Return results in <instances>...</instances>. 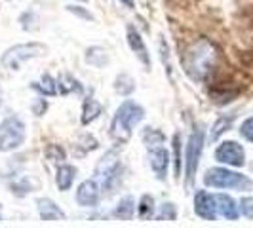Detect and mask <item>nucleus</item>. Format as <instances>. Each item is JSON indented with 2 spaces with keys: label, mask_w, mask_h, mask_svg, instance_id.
<instances>
[{
  "label": "nucleus",
  "mask_w": 253,
  "mask_h": 228,
  "mask_svg": "<svg viewBox=\"0 0 253 228\" xmlns=\"http://www.w3.org/2000/svg\"><path fill=\"white\" fill-rule=\"evenodd\" d=\"M217 57L219 53H217L215 44L210 42L208 38H198L181 53V65L185 75L192 82H204L215 69Z\"/></svg>",
  "instance_id": "nucleus-1"
},
{
  "label": "nucleus",
  "mask_w": 253,
  "mask_h": 228,
  "mask_svg": "<svg viewBox=\"0 0 253 228\" xmlns=\"http://www.w3.org/2000/svg\"><path fill=\"white\" fill-rule=\"evenodd\" d=\"M145 118V109L141 107L139 103L131 101V99H126L122 103L116 113L113 116V122H111V137H113L116 143H127L133 129L137 124L143 122Z\"/></svg>",
  "instance_id": "nucleus-2"
},
{
  "label": "nucleus",
  "mask_w": 253,
  "mask_h": 228,
  "mask_svg": "<svg viewBox=\"0 0 253 228\" xmlns=\"http://www.w3.org/2000/svg\"><path fill=\"white\" fill-rule=\"evenodd\" d=\"M48 53V46L40 44V42H29V44H17L13 48H8V50L2 53L0 57V63L4 69L8 71H19L21 65L25 61H31V59H37V57H42Z\"/></svg>",
  "instance_id": "nucleus-3"
},
{
  "label": "nucleus",
  "mask_w": 253,
  "mask_h": 228,
  "mask_svg": "<svg viewBox=\"0 0 253 228\" xmlns=\"http://www.w3.org/2000/svg\"><path fill=\"white\" fill-rule=\"evenodd\" d=\"M204 185L211 189H234V190H250L253 183L246 175L238 171H232L227 167H211L204 175Z\"/></svg>",
  "instance_id": "nucleus-4"
},
{
  "label": "nucleus",
  "mask_w": 253,
  "mask_h": 228,
  "mask_svg": "<svg viewBox=\"0 0 253 228\" xmlns=\"http://www.w3.org/2000/svg\"><path fill=\"white\" fill-rule=\"evenodd\" d=\"M122 173V162L116 151H109L101 156V160L95 165V181L101 183V187L109 192H113L118 179Z\"/></svg>",
  "instance_id": "nucleus-5"
},
{
  "label": "nucleus",
  "mask_w": 253,
  "mask_h": 228,
  "mask_svg": "<svg viewBox=\"0 0 253 228\" xmlns=\"http://www.w3.org/2000/svg\"><path fill=\"white\" fill-rule=\"evenodd\" d=\"M25 124L19 116H8L0 122V152L19 149L25 143Z\"/></svg>",
  "instance_id": "nucleus-6"
},
{
  "label": "nucleus",
  "mask_w": 253,
  "mask_h": 228,
  "mask_svg": "<svg viewBox=\"0 0 253 228\" xmlns=\"http://www.w3.org/2000/svg\"><path fill=\"white\" fill-rule=\"evenodd\" d=\"M204 151V129L202 126H194L192 133L187 143V154H185V173H187V185L194 179V173L198 169L200 158Z\"/></svg>",
  "instance_id": "nucleus-7"
},
{
  "label": "nucleus",
  "mask_w": 253,
  "mask_h": 228,
  "mask_svg": "<svg viewBox=\"0 0 253 228\" xmlns=\"http://www.w3.org/2000/svg\"><path fill=\"white\" fill-rule=\"evenodd\" d=\"M215 160L219 164H227L232 167H242L246 164L244 147L236 141H223L215 149Z\"/></svg>",
  "instance_id": "nucleus-8"
},
{
  "label": "nucleus",
  "mask_w": 253,
  "mask_h": 228,
  "mask_svg": "<svg viewBox=\"0 0 253 228\" xmlns=\"http://www.w3.org/2000/svg\"><path fill=\"white\" fill-rule=\"evenodd\" d=\"M194 213L204 221H215L219 215L215 196L210 194L208 190H198L194 194Z\"/></svg>",
  "instance_id": "nucleus-9"
},
{
  "label": "nucleus",
  "mask_w": 253,
  "mask_h": 228,
  "mask_svg": "<svg viewBox=\"0 0 253 228\" xmlns=\"http://www.w3.org/2000/svg\"><path fill=\"white\" fill-rule=\"evenodd\" d=\"M75 198L80 207H95L101 198V187L97 185L95 179H88V181L80 183V187L76 189Z\"/></svg>",
  "instance_id": "nucleus-10"
},
{
  "label": "nucleus",
  "mask_w": 253,
  "mask_h": 228,
  "mask_svg": "<svg viewBox=\"0 0 253 228\" xmlns=\"http://www.w3.org/2000/svg\"><path fill=\"white\" fill-rule=\"evenodd\" d=\"M126 38H127V44H129L131 51L135 53V57L143 63V67H145L147 71H151V53H149L147 46H145V40H143L141 35L137 33V29L131 25L127 27Z\"/></svg>",
  "instance_id": "nucleus-11"
},
{
  "label": "nucleus",
  "mask_w": 253,
  "mask_h": 228,
  "mask_svg": "<svg viewBox=\"0 0 253 228\" xmlns=\"http://www.w3.org/2000/svg\"><path fill=\"white\" fill-rule=\"evenodd\" d=\"M149 164H151V169L154 171V175L164 181L166 173H168V165H169V152L166 151L164 147H152L149 151Z\"/></svg>",
  "instance_id": "nucleus-12"
},
{
  "label": "nucleus",
  "mask_w": 253,
  "mask_h": 228,
  "mask_svg": "<svg viewBox=\"0 0 253 228\" xmlns=\"http://www.w3.org/2000/svg\"><path fill=\"white\" fill-rule=\"evenodd\" d=\"M37 207H38V215L42 221H65L67 215H65V211L57 205V203H53L50 198H40L37 202Z\"/></svg>",
  "instance_id": "nucleus-13"
},
{
  "label": "nucleus",
  "mask_w": 253,
  "mask_h": 228,
  "mask_svg": "<svg viewBox=\"0 0 253 228\" xmlns=\"http://www.w3.org/2000/svg\"><path fill=\"white\" fill-rule=\"evenodd\" d=\"M217 202V211L219 215L228 219V221H236L240 217V205H236V202L227 196V194H217L215 196Z\"/></svg>",
  "instance_id": "nucleus-14"
},
{
  "label": "nucleus",
  "mask_w": 253,
  "mask_h": 228,
  "mask_svg": "<svg viewBox=\"0 0 253 228\" xmlns=\"http://www.w3.org/2000/svg\"><path fill=\"white\" fill-rule=\"evenodd\" d=\"M103 113V105L93 95H88L86 99H84V105H82V124L84 126H88L91 122H95Z\"/></svg>",
  "instance_id": "nucleus-15"
},
{
  "label": "nucleus",
  "mask_w": 253,
  "mask_h": 228,
  "mask_svg": "<svg viewBox=\"0 0 253 228\" xmlns=\"http://www.w3.org/2000/svg\"><path fill=\"white\" fill-rule=\"evenodd\" d=\"M75 179H76V167H73V165L69 164H59L57 173H55V185H57V189L61 190V192L71 190Z\"/></svg>",
  "instance_id": "nucleus-16"
},
{
  "label": "nucleus",
  "mask_w": 253,
  "mask_h": 228,
  "mask_svg": "<svg viewBox=\"0 0 253 228\" xmlns=\"http://www.w3.org/2000/svg\"><path fill=\"white\" fill-rule=\"evenodd\" d=\"M57 93L69 95V93H82V84L69 73H61L57 76Z\"/></svg>",
  "instance_id": "nucleus-17"
},
{
  "label": "nucleus",
  "mask_w": 253,
  "mask_h": 228,
  "mask_svg": "<svg viewBox=\"0 0 253 228\" xmlns=\"http://www.w3.org/2000/svg\"><path fill=\"white\" fill-rule=\"evenodd\" d=\"M135 200L131 198V196H126V198H122L120 202L116 203V207H114L113 215L116 219H120V221H129V219H133L135 215Z\"/></svg>",
  "instance_id": "nucleus-18"
},
{
  "label": "nucleus",
  "mask_w": 253,
  "mask_h": 228,
  "mask_svg": "<svg viewBox=\"0 0 253 228\" xmlns=\"http://www.w3.org/2000/svg\"><path fill=\"white\" fill-rule=\"evenodd\" d=\"M86 63L89 65V67H95V69H101V67H105V65L109 63V53H107V50L105 48H101V46H91V48H88L86 50Z\"/></svg>",
  "instance_id": "nucleus-19"
},
{
  "label": "nucleus",
  "mask_w": 253,
  "mask_h": 228,
  "mask_svg": "<svg viewBox=\"0 0 253 228\" xmlns=\"http://www.w3.org/2000/svg\"><path fill=\"white\" fill-rule=\"evenodd\" d=\"M133 89H135V80L127 73H120V75L116 76V80H114V91L116 93L127 97V95L133 93Z\"/></svg>",
  "instance_id": "nucleus-20"
},
{
  "label": "nucleus",
  "mask_w": 253,
  "mask_h": 228,
  "mask_svg": "<svg viewBox=\"0 0 253 228\" xmlns=\"http://www.w3.org/2000/svg\"><path fill=\"white\" fill-rule=\"evenodd\" d=\"M141 139H143V143H145L149 149H152V147H160V145L166 141V135L160 131V129L149 126V127H145V129H143Z\"/></svg>",
  "instance_id": "nucleus-21"
},
{
  "label": "nucleus",
  "mask_w": 253,
  "mask_h": 228,
  "mask_svg": "<svg viewBox=\"0 0 253 228\" xmlns=\"http://www.w3.org/2000/svg\"><path fill=\"white\" fill-rule=\"evenodd\" d=\"M137 217L141 221H149L154 217V198L151 194H143L137 203Z\"/></svg>",
  "instance_id": "nucleus-22"
},
{
  "label": "nucleus",
  "mask_w": 253,
  "mask_h": 228,
  "mask_svg": "<svg viewBox=\"0 0 253 228\" xmlns=\"http://www.w3.org/2000/svg\"><path fill=\"white\" fill-rule=\"evenodd\" d=\"M232 122H234V114H228V116H221L219 120H217L215 124L211 126V131H210V141H217L225 131L230 129L232 126Z\"/></svg>",
  "instance_id": "nucleus-23"
},
{
  "label": "nucleus",
  "mask_w": 253,
  "mask_h": 228,
  "mask_svg": "<svg viewBox=\"0 0 253 228\" xmlns=\"http://www.w3.org/2000/svg\"><path fill=\"white\" fill-rule=\"evenodd\" d=\"M35 89H38L40 93H44V95H55L57 93V80H53L50 75H42V80H40V84L35 82Z\"/></svg>",
  "instance_id": "nucleus-24"
},
{
  "label": "nucleus",
  "mask_w": 253,
  "mask_h": 228,
  "mask_svg": "<svg viewBox=\"0 0 253 228\" xmlns=\"http://www.w3.org/2000/svg\"><path fill=\"white\" fill-rule=\"evenodd\" d=\"M44 154H46V158H48L50 162H53V164H57V165L63 164L65 158H67L63 147H59V145H48Z\"/></svg>",
  "instance_id": "nucleus-25"
},
{
  "label": "nucleus",
  "mask_w": 253,
  "mask_h": 228,
  "mask_svg": "<svg viewBox=\"0 0 253 228\" xmlns=\"http://www.w3.org/2000/svg\"><path fill=\"white\" fill-rule=\"evenodd\" d=\"M181 135L175 133L173 135V165H175V179H181V167H183V160H181Z\"/></svg>",
  "instance_id": "nucleus-26"
},
{
  "label": "nucleus",
  "mask_w": 253,
  "mask_h": 228,
  "mask_svg": "<svg viewBox=\"0 0 253 228\" xmlns=\"http://www.w3.org/2000/svg\"><path fill=\"white\" fill-rule=\"evenodd\" d=\"M175 217H177L175 205L171 202H168V203H162V207H160V211L156 215V221H175Z\"/></svg>",
  "instance_id": "nucleus-27"
},
{
  "label": "nucleus",
  "mask_w": 253,
  "mask_h": 228,
  "mask_svg": "<svg viewBox=\"0 0 253 228\" xmlns=\"http://www.w3.org/2000/svg\"><path fill=\"white\" fill-rule=\"evenodd\" d=\"M78 145L84 149V152H91V151H95V149L99 147L97 139H95L93 135H89V133H84V135L80 137V141H78Z\"/></svg>",
  "instance_id": "nucleus-28"
},
{
  "label": "nucleus",
  "mask_w": 253,
  "mask_h": 228,
  "mask_svg": "<svg viewBox=\"0 0 253 228\" xmlns=\"http://www.w3.org/2000/svg\"><path fill=\"white\" fill-rule=\"evenodd\" d=\"M158 48H160V55H162V63H164L166 71H168V75L171 76V65H169V51H168V44H166V40L162 37H160V40H158Z\"/></svg>",
  "instance_id": "nucleus-29"
},
{
  "label": "nucleus",
  "mask_w": 253,
  "mask_h": 228,
  "mask_svg": "<svg viewBox=\"0 0 253 228\" xmlns=\"http://www.w3.org/2000/svg\"><path fill=\"white\" fill-rule=\"evenodd\" d=\"M240 135L246 141L253 143V116L248 118V120H244V124L240 126Z\"/></svg>",
  "instance_id": "nucleus-30"
},
{
  "label": "nucleus",
  "mask_w": 253,
  "mask_h": 228,
  "mask_svg": "<svg viewBox=\"0 0 253 228\" xmlns=\"http://www.w3.org/2000/svg\"><path fill=\"white\" fill-rule=\"evenodd\" d=\"M240 213L244 217H248V219H253V198H250V196L242 198V202H240Z\"/></svg>",
  "instance_id": "nucleus-31"
},
{
  "label": "nucleus",
  "mask_w": 253,
  "mask_h": 228,
  "mask_svg": "<svg viewBox=\"0 0 253 228\" xmlns=\"http://www.w3.org/2000/svg\"><path fill=\"white\" fill-rule=\"evenodd\" d=\"M67 10L71 13H75V15H78V17H82V19H88V21H93V15L89 12H86L82 6H67Z\"/></svg>",
  "instance_id": "nucleus-32"
},
{
  "label": "nucleus",
  "mask_w": 253,
  "mask_h": 228,
  "mask_svg": "<svg viewBox=\"0 0 253 228\" xmlns=\"http://www.w3.org/2000/svg\"><path fill=\"white\" fill-rule=\"evenodd\" d=\"M46 107H48V105H46V101H44V99H37V101L33 103V111H35V114H37V116H42V114H44V111H46Z\"/></svg>",
  "instance_id": "nucleus-33"
},
{
  "label": "nucleus",
  "mask_w": 253,
  "mask_h": 228,
  "mask_svg": "<svg viewBox=\"0 0 253 228\" xmlns=\"http://www.w3.org/2000/svg\"><path fill=\"white\" fill-rule=\"evenodd\" d=\"M122 4H126L127 8H133V0H120Z\"/></svg>",
  "instance_id": "nucleus-34"
},
{
  "label": "nucleus",
  "mask_w": 253,
  "mask_h": 228,
  "mask_svg": "<svg viewBox=\"0 0 253 228\" xmlns=\"http://www.w3.org/2000/svg\"><path fill=\"white\" fill-rule=\"evenodd\" d=\"M0 103H2V88H0Z\"/></svg>",
  "instance_id": "nucleus-35"
},
{
  "label": "nucleus",
  "mask_w": 253,
  "mask_h": 228,
  "mask_svg": "<svg viewBox=\"0 0 253 228\" xmlns=\"http://www.w3.org/2000/svg\"><path fill=\"white\" fill-rule=\"evenodd\" d=\"M80 2H86V0H80Z\"/></svg>",
  "instance_id": "nucleus-36"
}]
</instances>
